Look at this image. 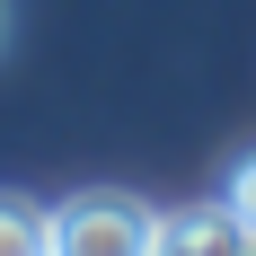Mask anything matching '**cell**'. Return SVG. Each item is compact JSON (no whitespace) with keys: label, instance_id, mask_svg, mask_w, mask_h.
<instances>
[{"label":"cell","instance_id":"6da1fadb","mask_svg":"<svg viewBox=\"0 0 256 256\" xmlns=\"http://www.w3.org/2000/svg\"><path fill=\"white\" fill-rule=\"evenodd\" d=\"M44 256H159V212L132 194H71L44 212Z\"/></svg>","mask_w":256,"mask_h":256},{"label":"cell","instance_id":"7a4b0ae2","mask_svg":"<svg viewBox=\"0 0 256 256\" xmlns=\"http://www.w3.org/2000/svg\"><path fill=\"white\" fill-rule=\"evenodd\" d=\"M159 256H256V230L238 221L230 204H204V212H159Z\"/></svg>","mask_w":256,"mask_h":256},{"label":"cell","instance_id":"3957f363","mask_svg":"<svg viewBox=\"0 0 256 256\" xmlns=\"http://www.w3.org/2000/svg\"><path fill=\"white\" fill-rule=\"evenodd\" d=\"M0 256H44V212L26 194H0Z\"/></svg>","mask_w":256,"mask_h":256},{"label":"cell","instance_id":"277c9868","mask_svg":"<svg viewBox=\"0 0 256 256\" xmlns=\"http://www.w3.org/2000/svg\"><path fill=\"white\" fill-rule=\"evenodd\" d=\"M221 204H230L238 221L256 230V159H238V168H230V194H221Z\"/></svg>","mask_w":256,"mask_h":256},{"label":"cell","instance_id":"5b68a950","mask_svg":"<svg viewBox=\"0 0 256 256\" xmlns=\"http://www.w3.org/2000/svg\"><path fill=\"white\" fill-rule=\"evenodd\" d=\"M0 53H9V0H0Z\"/></svg>","mask_w":256,"mask_h":256}]
</instances>
